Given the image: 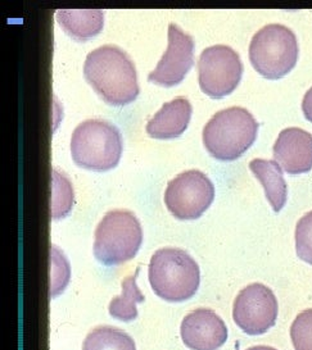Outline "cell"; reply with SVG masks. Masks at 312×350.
Here are the masks:
<instances>
[{
  "instance_id": "8fae6325",
  "label": "cell",
  "mask_w": 312,
  "mask_h": 350,
  "mask_svg": "<svg viewBox=\"0 0 312 350\" xmlns=\"http://www.w3.org/2000/svg\"><path fill=\"white\" fill-rule=\"evenodd\" d=\"M180 335L190 350H218L228 340V327L213 310L196 309L183 319Z\"/></svg>"
},
{
  "instance_id": "4fadbf2b",
  "label": "cell",
  "mask_w": 312,
  "mask_h": 350,
  "mask_svg": "<svg viewBox=\"0 0 312 350\" xmlns=\"http://www.w3.org/2000/svg\"><path fill=\"white\" fill-rule=\"evenodd\" d=\"M192 104L184 96H179L162 105L146 124V134L153 139H175L187 129L192 117Z\"/></svg>"
},
{
  "instance_id": "ac0fdd59",
  "label": "cell",
  "mask_w": 312,
  "mask_h": 350,
  "mask_svg": "<svg viewBox=\"0 0 312 350\" xmlns=\"http://www.w3.org/2000/svg\"><path fill=\"white\" fill-rule=\"evenodd\" d=\"M73 189L68 178L58 171H53L52 177V217L54 219L63 218L73 209Z\"/></svg>"
},
{
  "instance_id": "9c48e42d",
  "label": "cell",
  "mask_w": 312,
  "mask_h": 350,
  "mask_svg": "<svg viewBox=\"0 0 312 350\" xmlns=\"http://www.w3.org/2000/svg\"><path fill=\"white\" fill-rule=\"evenodd\" d=\"M278 299L263 284H250L240 290L233 306V319L243 332L256 336L274 327L278 319Z\"/></svg>"
},
{
  "instance_id": "7402d4cb",
  "label": "cell",
  "mask_w": 312,
  "mask_h": 350,
  "mask_svg": "<svg viewBox=\"0 0 312 350\" xmlns=\"http://www.w3.org/2000/svg\"><path fill=\"white\" fill-rule=\"evenodd\" d=\"M302 111H303L304 117L312 124V88H310V90L303 96Z\"/></svg>"
},
{
  "instance_id": "9a60e30c",
  "label": "cell",
  "mask_w": 312,
  "mask_h": 350,
  "mask_svg": "<svg viewBox=\"0 0 312 350\" xmlns=\"http://www.w3.org/2000/svg\"><path fill=\"white\" fill-rule=\"evenodd\" d=\"M57 20L71 38L85 42L102 31L104 14L101 10H60Z\"/></svg>"
},
{
  "instance_id": "2e32d148",
  "label": "cell",
  "mask_w": 312,
  "mask_h": 350,
  "mask_svg": "<svg viewBox=\"0 0 312 350\" xmlns=\"http://www.w3.org/2000/svg\"><path fill=\"white\" fill-rule=\"evenodd\" d=\"M139 269H136L133 276L124 278L122 281V294L115 297L109 303V314L114 319L121 321H134L138 317L136 304L144 301V295L136 285V276Z\"/></svg>"
},
{
  "instance_id": "277c9868",
  "label": "cell",
  "mask_w": 312,
  "mask_h": 350,
  "mask_svg": "<svg viewBox=\"0 0 312 350\" xmlns=\"http://www.w3.org/2000/svg\"><path fill=\"white\" fill-rule=\"evenodd\" d=\"M122 137L115 124L103 120H88L79 124L71 137V155L79 167L108 171L118 165Z\"/></svg>"
},
{
  "instance_id": "ba28073f",
  "label": "cell",
  "mask_w": 312,
  "mask_h": 350,
  "mask_svg": "<svg viewBox=\"0 0 312 350\" xmlns=\"http://www.w3.org/2000/svg\"><path fill=\"white\" fill-rule=\"evenodd\" d=\"M215 186L198 170H189L168 183L165 191L167 209L179 219H197L212 204Z\"/></svg>"
},
{
  "instance_id": "44dd1931",
  "label": "cell",
  "mask_w": 312,
  "mask_h": 350,
  "mask_svg": "<svg viewBox=\"0 0 312 350\" xmlns=\"http://www.w3.org/2000/svg\"><path fill=\"white\" fill-rule=\"evenodd\" d=\"M52 262L58 269H52V297L61 294L70 281V266L58 247H53Z\"/></svg>"
},
{
  "instance_id": "5b68a950",
  "label": "cell",
  "mask_w": 312,
  "mask_h": 350,
  "mask_svg": "<svg viewBox=\"0 0 312 350\" xmlns=\"http://www.w3.org/2000/svg\"><path fill=\"white\" fill-rule=\"evenodd\" d=\"M94 237V256L111 267L135 257L143 243V230L133 212L115 209L102 218Z\"/></svg>"
},
{
  "instance_id": "52a82bcc",
  "label": "cell",
  "mask_w": 312,
  "mask_h": 350,
  "mask_svg": "<svg viewBox=\"0 0 312 350\" xmlns=\"http://www.w3.org/2000/svg\"><path fill=\"white\" fill-rule=\"evenodd\" d=\"M243 63L239 54L228 45L208 46L198 61L200 90L213 99L233 93L239 85Z\"/></svg>"
},
{
  "instance_id": "6da1fadb",
  "label": "cell",
  "mask_w": 312,
  "mask_h": 350,
  "mask_svg": "<svg viewBox=\"0 0 312 350\" xmlns=\"http://www.w3.org/2000/svg\"><path fill=\"white\" fill-rule=\"evenodd\" d=\"M83 76L105 103L126 105L139 95L135 64L121 48L103 45L89 53Z\"/></svg>"
},
{
  "instance_id": "ffe728a7",
  "label": "cell",
  "mask_w": 312,
  "mask_h": 350,
  "mask_svg": "<svg viewBox=\"0 0 312 350\" xmlns=\"http://www.w3.org/2000/svg\"><path fill=\"white\" fill-rule=\"evenodd\" d=\"M296 250L303 262L312 265V211L301 217L296 227Z\"/></svg>"
},
{
  "instance_id": "5bb4252c",
  "label": "cell",
  "mask_w": 312,
  "mask_h": 350,
  "mask_svg": "<svg viewBox=\"0 0 312 350\" xmlns=\"http://www.w3.org/2000/svg\"><path fill=\"white\" fill-rule=\"evenodd\" d=\"M250 170L260 180L272 209L275 212H281L288 198V187L281 165L275 161L256 158L250 161Z\"/></svg>"
},
{
  "instance_id": "d6986e66",
  "label": "cell",
  "mask_w": 312,
  "mask_h": 350,
  "mask_svg": "<svg viewBox=\"0 0 312 350\" xmlns=\"http://www.w3.org/2000/svg\"><path fill=\"white\" fill-rule=\"evenodd\" d=\"M291 339L294 350H312V309L303 310L293 321Z\"/></svg>"
},
{
  "instance_id": "30bf717a",
  "label": "cell",
  "mask_w": 312,
  "mask_h": 350,
  "mask_svg": "<svg viewBox=\"0 0 312 350\" xmlns=\"http://www.w3.org/2000/svg\"><path fill=\"white\" fill-rule=\"evenodd\" d=\"M194 63V40L177 25L168 26V45L166 52L149 73L151 83L162 86H175L181 83Z\"/></svg>"
},
{
  "instance_id": "e0dca14e",
  "label": "cell",
  "mask_w": 312,
  "mask_h": 350,
  "mask_svg": "<svg viewBox=\"0 0 312 350\" xmlns=\"http://www.w3.org/2000/svg\"><path fill=\"white\" fill-rule=\"evenodd\" d=\"M83 350H136V345L133 338L124 331L101 326L83 340Z\"/></svg>"
},
{
  "instance_id": "3957f363",
  "label": "cell",
  "mask_w": 312,
  "mask_h": 350,
  "mask_svg": "<svg viewBox=\"0 0 312 350\" xmlns=\"http://www.w3.org/2000/svg\"><path fill=\"white\" fill-rule=\"evenodd\" d=\"M259 122L250 111L231 107L215 114L203 129V144L220 161H235L255 143Z\"/></svg>"
},
{
  "instance_id": "8992f818",
  "label": "cell",
  "mask_w": 312,
  "mask_h": 350,
  "mask_svg": "<svg viewBox=\"0 0 312 350\" xmlns=\"http://www.w3.org/2000/svg\"><path fill=\"white\" fill-rule=\"evenodd\" d=\"M298 53L296 33L279 23L266 25L250 40V63L261 76L269 80H279L291 72Z\"/></svg>"
},
{
  "instance_id": "603a6c76",
  "label": "cell",
  "mask_w": 312,
  "mask_h": 350,
  "mask_svg": "<svg viewBox=\"0 0 312 350\" xmlns=\"http://www.w3.org/2000/svg\"><path fill=\"white\" fill-rule=\"evenodd\" d=\"M247 350H276L275 348L271 347H266V345H257V347H252L250 349Z\"/></svg>"
},
{
  "instance_id": "7c38bea8",
  "label": "cell",
  "mask_w": 312,
  "mask_h": 350,
  "mask_svg": "<svg viewBox=\"0 0 312 350\" xmlns=\"http://www.w3.org/2000/svg\"><path fill=\"white\" fill-rule=\"evenodd\" d=\"M275 162L289 175H301L312 168V135L298 127L283 130L272 148Z\"/></svg>"
},
{
  "instance_id": "7a4b0ae2",
  "label": "cell",
  "mask_w": 312,
  "mask_h": 350,
  "mask_svg": "<svg viewBox=\"0 0 312 350\" xmlns=\"http://www.w3.org/2000/svg\"><path fill=\"white\" fill-rule=\"evenodd\" d=\"M148 276L157 297L172 303L192 298L200 282L197 262L177 247L157 250L151 258Z\"/></svg>"
}]
</instances>
